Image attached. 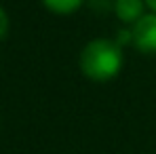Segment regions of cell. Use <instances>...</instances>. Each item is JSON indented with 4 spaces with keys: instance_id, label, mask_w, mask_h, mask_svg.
<instances>
[{
    "instance_id": "6da1fadb",
    "label": "cell",
    "mask_w": 156,
    "mask_h": 154,
    "mask_svg": "<svg viewBox=\"0 0 156 154\" xmlns=\"http://www.w3.org/2000/svg\"><path fill=\"white\" fill-rule=\"evenodd\" d=\"M122 66V45L110 38H97L80 51V70L91 80L104 82L118 74Z\"/></svg>"
},
{
    "instance_id": "7a4b0ae2",
    "label": "cell",
    "mask_w": 156,
    "mask_h": 154,
    "mask_svg": "<svg viewBox=\"0 0 156 154\" xmlns=\"http://www.w3.org/2000/svg\"><path fill=\"white\" fill-rule=\"evenodd\" d=\"M135 47L144 53H156V13L144 15L131 30Z\"/></svg>"
},
{
    "instance_id": "3957f363",
    "label": "cell",
    "mask_w": 156,
    "mask_h": 154,
    "mask_svg": "<svg viewBox=\"0 0 156 154\" xmlns=\"http://www.w3.org/2000/svg\"><path fill=\"white\" fill-rule=\"evenodd\" d=\"M116 15L125 23H135L144 17V0H116Z\"/></svg>"
},
{
    "instance_id": "277c9868",
    "label": "cell",
    "mask_w": 156,
    "mask_h": 154,
    "mask_svg": "<svg viewBox=\"0 0 156 154\" xmlns=\"http://www.w3.org/2000/svg\"><path fill=\"white\" fill-rule=\"evenodd\" d=\"M42 2L47 4V9H51L53 13H59V15L72 13L82 4V0H42Z\"/></svg>"
},
{
    "instance_id": "5b68a950",
    "label": "cell",
    "mask_w": 156,
    "mask_h": 154,
    "mask_svg": "<svg viewBox=\"0 0 156 154\" xmlns=\"http://www.w3.org/2000/svg\"><path fill=\"white\" fill-rule=\"evenodd\" d=\"M6 32H9V17H6L4 9L0 6V38H4Z\"/></svg>"
},
{
    "instance_id": "8992f818",
    "label": "cell",
    "mask_w": 156,
    "mask_h": 154,
    "mask_svg": "<svg viewBox=\"0 0 156 154\" xmlns=\"http://www.w3.org/2000/svg\"><path fill=\"white\" fill-rule=\"evenodd\" d=\"M146 4H148V6H150V9L156 13V0H146Z\"/></svg>"
}]
</instances>
